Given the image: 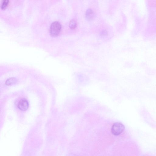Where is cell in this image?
<instances>
[{"label": "cell", "instance_id": "cell-1", "mask_svg": "<svg viewBox=\"0 0 156 156\" xmlns=\"http://www.w3.org/2000/svg\"><path fill=\"white\" fill-rule=\"evenodd\" d=\"M61 25L58 21H55L51 25L50 32L51 35L53 36L58 35L61 31Z\"/></svg>", "mask_w": 156, "mask_h": 156}, {"label": "cell", "instance_id": "cell-2", "mask_svg": "<svg viewBox=\"0 0 156 156\" xmlns=\"http://www.w3.org/2000/svg\"><path fill=\"white\" fill-rule=\"evenodd\" d=\"M125 129V127L121 123L116 122L112 125L111 129L112 133L116 136L119 135L122 133Z\"/></svg>", "mask_w": 156, "mask_h": 156}, {"label": "cell", "instance_id": "cell-3", "mask_svg": "<svg viewBox=\"0 0 156 156\" xmlns=\"http://www.w3.org/2000/svg\"><path fill=\"white\" fill-rule=\"evenodd\" d=\"M19 109L22 111L27 110L29 107V102L25 99H22L19 101L17 106Z\"/></svg>", "mask_w": 156, "mask_h": 156}, {"label": "cell", "instance_id": "cell-4", "mask_svg": "<svg viewBox=\"0 0 156 156\" xmlns=\"http://www.w3.org/2000/svg\"><path fill=\"white\" fill-rule=\"evenodd\" d=\"M17 82V80L16 79L14 78H9L7 80L6 84L8 86H11V85L15 84Z\"/></svg>", "mask_w": 156, "mask_h": 156}, {"label": "cell", "instance_id": "cell-5", "mask_svg": "<svg viewBox=\"0 0 156 156\" xmlns=\"http://www.w3.org/2000/svg\"><path fill=\"white\" fill-rule=\"evenodd\" d=\"M94 14L93 11L90 9H88L86 13L87 18L89 20H91L94 18Z\"/></svg>", "mask_w": 156, "mask_h": 156}, {"label": "cell", "instance_id": "cell-6", "mask_svg": "<svg viewBox=\"0 0 156 156\" xmlns=\"http://www.w3.org/2000/svg\"><path fill=\"white\" fill-rule=\"evenodd\" d=\"M76 22L73 19L70 21L69 27L71 29H74V28L76 27Z\"/></svg>", "mask_w": 156, "mask_h": 156}, {"label": "cell", "instance_id": "cell-7", "mask_svg": "<svg viewBox=\"0 0 156 156\" xmlns=\"http://www.w3.org/2000/svg\"><path fill=\"white\" fill-rule=\"evenodd\" d=\"M9 2L8 0H4V1H3L1 3V8L2 9L5 8L7 6Z\"/></svg>", "mask_w": 156, "mask_h": 156}]
</instances>
